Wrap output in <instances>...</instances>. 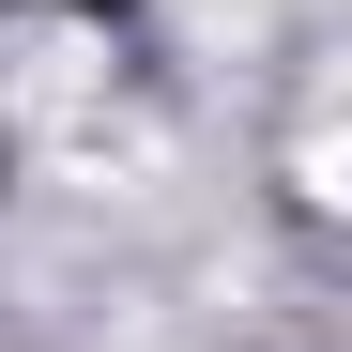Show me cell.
<instances>
[{
	"mask_svg": "<svg viewBox=\"0 0 352 352\" xmlns=\"http://www.w3.org/2000/svg\"><path fill=\"white\" fill-rule=\"evenodd\" d=\"M31 16H123V0H31Z\"/></svg>",
	"mask_w": 352,
	"mask_h": 352,
	"instance_id": "obj_1",
	"label": "cell"
},
{
	"mask_svg": "<svg viewBox=\"0 0 352 352\" xmlns=\"http://www.w3.org/2000/svg\"><path fill=\"white\" fill-rule=\"evenodd\" d=\"M0 168H16V153H0Z\"/></svg>",
	"mask_w": 352,
	"mask_h": 352,
	"instance_id": "obj_2",
	"label": "cell"
}]
</instances>
